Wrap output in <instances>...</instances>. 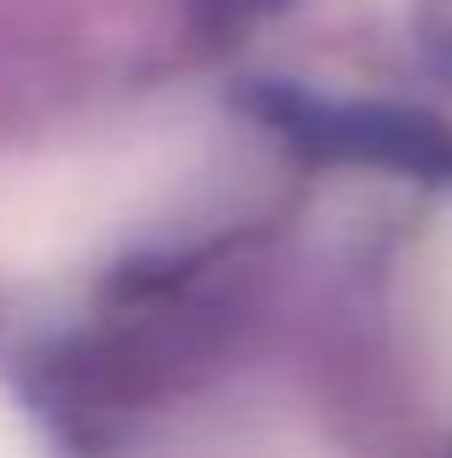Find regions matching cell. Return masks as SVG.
<instances>
[{
    "label": "cell",
    "instance_id": "obj_1",
    "mask_svg": "<svg viewBox=\"0 0 452 458\" xmlns=\"http://www.w3.org/2000/svg\"><path fill=\"white\" fill-rule=\"evenodd\" d=\"M272 123L284 128V140L325 157H365V163H395L435 174L447 168V146L435 128L412 123V116H383V111H331V105L279 93L272 99Z\"/></svg>",
    "mask_w": 452,
    "mask_h": 458
},
{
    "label": "cell",
    "instance_id": "obj_2",
    "mask_svg": "<svg viewBox=\"0 0 452 458\" xmlns=\"http://www.w3.org/2000/svg\"><path fill=\"white\" fill-rule=\"evenodd\" d=\"M430 47L447 53V70H452V0H441V18L430 23Z\"/></svg>",
    "mask_w": 452,
    "mask_h": 458
}]
</instances>
